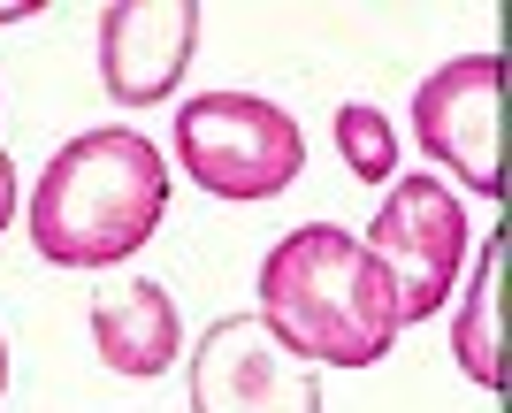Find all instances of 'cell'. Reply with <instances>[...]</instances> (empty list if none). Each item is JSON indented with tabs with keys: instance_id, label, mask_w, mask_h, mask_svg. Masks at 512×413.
I'll return each mask as SVG.
<instances>
[{
	"instance_id": "1",
	"label": "cell",
	"mask_w": 512,
	"mask_h": 413,
	"mask_svg": "<svg viewBox=\"0 0 512 413\" xmlns=\"http://www.w3.org/2000/svg\"><path fill=\"white\" fill-rule=\"evenodd\" d=\"M260 322L276 329V345H291L306 368H375L398 345V299L390 276L375 268L352 230L337 222H299L268 245L260 261Z\"/></svg>"
},
{
	"instance_id": "2",
	"label": "cell",
	"mask_w": 512,
	"mask_h": 413,
	"mask_svg": "<svg viewBox=\"0 0 512 413\" xmlns=\"http://www.w3.org/2000/svg\"><path fill=\"white\" fill-rule=\"evenodd\" d=\"M169 215V161L146 131H85L46 153L31 192V245L54 268H115L146 253Z\"/></svg>"
},
{
	"instance_id": "3",
	"label": "cell",
	"mask_w": 512,
	"mask_h": 413,
	"mask_svg": "<svg viewBox=\"0 0 512 413\" xmlns=\"http://www.w3.org/2000/svg\"><path fill=\"white\" fill-rule=\"evenodd\" d=\"M176 161L214 199H276L306 169V131L268 92H199L176 108Z\"/></svg>"
},
{
	"instance_id": "4",
	"label": "cell",
	"mask_w": 512,
	"mask_h": 413,
	"mask_svg": "<svg viewBox=\"0 0 512 413\" xmlns=\"http://www.w3.org/2000/svg\"><path fill=\"white\" fill-rule=\"evenodd\" d=\"M367 253H375V268L390 276V299H398V322H428V314H444V299L459 291V276H467V207H459V192H451L444 176H390L383 207H375V222H367Z\"/></svg>"
},
{
	"instance_id": "5",
	"label": "cell",
	"mask_w": 512,
	"mask_h": 413,
	"mask_svg": "<svg viewBox=\"0 0 512 413\" xmlns=\"http://www.w3.org/2000/svg\"><path fill=\"white\" fill-rule=\"evenodd\" d=\"M505 92L512 69L505 54H451L413 85V138L428 161H444L467 192L505 199L512 192V138H505Z\"/></svg>"
},
{
	"instance_id": "6",
	"label": "cell",
	"mask_w": 512,
	"mask_h": 413,
	"mask_svg": "<svg viewBox=\"0 0 512 413\" xmlns=\"http://www.w3.org/2000/svg\"><path fill=\"white\" fill-rule=\"evenodd\" d=\"M192 413H321V375L260 314H222L192 345Z\"/></svg>"
},
{
	"instance_id": "7",
	"label": "cell",
	"mask_w": 512,
	"mask_h": 413,
	"mask_svg": "<svg viewBox=\"0 0 512 413\" xmlns=\"http://www.w3.org/2000/svg\"><path fill=\"white\" fill-rule=\"evenodd\" d=\"M199 46L192 0H115L100 8V85L115 108H153L169 100L184 62Z\"/></svg>"
},
{
	"instance_id": "8",
	"label": "cell",
	"mask_w": 512,
	"mask_h": 413,
	"mask_svg": "<svg viewBox=\"0 0 512 413\" xmlns=\"http://www.w3.org/2000/svg\"><path fill=\"white\" fill-rule=\"evenodd\" d=\"M85 322H92V352H100L115 375H130V383H153V375L176 368L184 322H176V299L153 276H130V283H115V291H100V299L85 306Z\"/></svg>"
},
{
	"instance_id": "9",
	"label": "cell",
	"mask_w": 512,
	"mask_h": 413,
	"mask_svg": "<svg viewBox=\"0 0 512 413\" xmlns=\"http://www.w3.org/2000/svg\"><path fill=\"white\" fill-rule=\"evenodd\" d=\"M505 276H512V230H490L482 238V261L467 268V291H459V314H451V352L467 383L482 391H505Z\"/></svg>"
},
{
	"instance_id": "10",
	"label": "cell",
	"mask_w": 512,
	"mask_h": 413,
	"mask_svg": "<svg viewBox=\"0 0 512 413\" xmlns=\"http://www.w3.org/2000/svg\"><path fill=\"white\" fill-rule=\"evenodd\" d=\"M337 153L360 184H390L398 176V131H390V115L375 100H344L337 108Z\"/></svg>"
},
{
	"instance_id": "11",
	"label": "cell",
	"mask_w": 512,
	"mask_h": 413,
	"mask_svg": "<svg viewBox=\"0 0 512 413\" xmlns=\"http://www.w3.org/2000/svg\"><path fill=\"white\" fill-rule=\"evenodd\" d=\"M16 161H8V153H0V230H8V222H16Z\"/></svg>"
},
{
	"instance_id": "12",
	"label": "cell",
	"mask_w": 512,
	"mask_h": 413,
	"mask_svg": "<svg viewBox=\"0 0 512 413\" xmlns=\"http://www.w3.org/2000/svg\"><path fill=\"white\" fill-rule=\"evenodd\" d=\"M39 0H0V23H16V16H31Z\"/></svg>"
},
{
	"instance_id": "13",
	"label": "cell",
	"mask_w": 512,
	"mask_h": 413,
	"mask_svg": "<svg viewBox=\"0 0 512 413\" xmlns=\"http://www.w3.org/2000/svg\"><path fill=\"white\" fill-rule=\"evenodd\" d=\"M0 398H8V337H0Z\"/></svg>"
}]
</instances>
